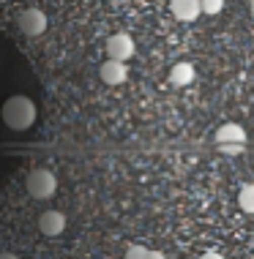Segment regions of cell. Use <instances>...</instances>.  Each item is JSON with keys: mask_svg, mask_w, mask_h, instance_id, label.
I'll return each mask as SVG.
<instances>
[{"mask_svg": "<svg viewBox=\"0 0 254 259\" xmlns=\"http://www.w3.org/2000/svg\"><path fill=\"white\" fill-rule=\"evenodd\" d=\"M0 115H3V123L11 131H27L36 123V104L27 99V96H11V99L3 101Z\"/></svg>", "mask_w": 254, "mask_h": 259, "instance_id": "1", "label": "cell"}, {"mask_svg": "<svg viewBox=\"0 0 254 259\" xmlns=\"http://www.w3.org/2000/svg\"><path fill=\"white\" fill-rule=\"evenodd\" d=\"M27 194L33 199H49L55 191H58V178H55L49 169H33L25 180Z\"/></svg>", "mask_w": 254, "mask_h": 259, "instance_id": "2", "label": "cell"}, {"mask_svg": "<svg viewBox=\"0 0 254 259\" xmlns=\"http://www.w3.org/2000/svg\"><path fill=\"white\" fill-rule=\"evenodd\" d=\"M17 27L27 38H36L47 30V14L41 9H36V6H27V9H22L17 14Z\"/></svg>", "mask_w": 254, "mask_h": 259, "instance_id": "3", "label": "cell"}, {"mask_svg": "<svg viewBox=\"0 0 254 259\" xmlns=\"http://www.w3.org/2000/svg\"><path fill=\"white\" fill-rule=\"evenodd\" d=\"M216 145H219L222 150H227V153L243 150V145H246V131H243L238 123L222 125V128L216 131Z\"/></svg>", "mask_w": 254, "mask_h": 259, "instance_id": "4", "label": "cell"}, {"mask_svg": "<svg viewBox=\"0 0 254 259\" xmlns=\"http://www.w3.org/2000/svg\"><path fill=\"white\" fill-rule=\"evenodd\" d=\"M107 58L110 60H121V63H126L134 55V41H131V36H126V33H115V36H110L107 38Z\"/></svg>", "mask_w": 254, "mask_h": 259, "instance_id": "5", "label": "cell"}, {"mask_svg": "<svg viewBox=\"0 0 254 259\" xmlns=\"http://www.w3.org/2000/svg\"><path fill=\"white\" fill-rule=\"evenodd\" d=\"M98 76H101L104 85L118 88V85H123V82H126L129 68H126V63H121V60H110V58H107V60L101 63V68H98Z\"/></svg>", "mask_w": 254, "mask_h": 259, "instance_id": "6", "label": "cell"}, {"mask_svg": "<svg viewBox=\"0 0 254 259\" xmlns=\"http://www.w3.org/2000/svg\"><path fill=\"white\" fill-rule=\"evenodd\" d=\"M39 229H41V235H47V237H58V235H63V229H66V215H63L60 210H44V213L39 215Z\"/></svg>", "mask_w": 254, "mask_h": 259, "instance_id": "7", "label": "cell"}, {"mask_svg": "<svg viewBox=\"0 0 254 259\" xmlns=\"http://www.w3.org/2000/svg\"><path fill=\"white\" fill-rule=\"evenodd\" d=\"M169 9H172L175 19H180V22H194L202 14V0H169Z\"/></svg>", "mask_w": 254, "mask_h": 259, "instance_id": "8", "label": "cell"}, {"mask_svg": "<svg viewBox=\"0 0 254 259\" xmlns=\"http://www.w3.org/2000/svg\"><path fill=\"white\" fill-rule=\"evenodd\" d=\"M194 79V66L192 63H175L172 71H169V82L172 85H189Z\"/></svg>", "mask_w": 254, "mask_h": 259, "instance_id": "9", "label": "cell"}, {"mask_svg": "<svg viewBox=\"0 0 254 259\" xmlns=\"http://www.w3.org/2000/svg\"><path fill=\"white\" fill-rule=\"evenodd\" d=\"M238 205L243 213H254V183H246L238 194Z\"/></svg>", "mask_w": 254, "mask_h": 259, "instance_id": "10", "label": "cell"}, {"mask_svg": "<svg viewBox=\"0 0 254 259\" xmlns=\"http://www.w3.org/2000/svg\"><path fill=\"white\" fill-rule=\"evenodd\" d=\"M222 9H224V0H202V14H208V17L222 14Z\"/></svg>", "mask_w": 254, "mask_h": 259, "instance_id": "11", "label": "cell"}, {"mask_svg": "<svg viewBox=\"0 0 254 259\" xmlns=\"http://www.w3.org/2000/svg\"><path fill=\"white\" fill-rule=\"evenodd\" d=\"M148 251L151 248H145V246H129L123 259H148Z\"/></svg>", "mask_w": 254, "mask_h": 259, "instance_id": "12", "label": "cell"}, {"mask_svg": "<svg viewBox=\"0 0 254 259\" xmlns=\"http://www.w3.org/2000/svg\"><path fill=\"white\" fill-rule=\"evenodd\" d=\"M200 259H224L222 254H216V251H205V254H202Z\"/></svg>", "mask_w": 254, "mask_h": 259, "instance_id": "13", "label": "cell"}, {"mask_svg": "<svg viewBox=\"0 0 254 259\" xmlns=\"http://www.w3.org/2000/svg\"><path fill=\"white\" fill-rule=\"evenodd\" d=\"M148 259H167L161 251H148Z\"/></svg>", "mask_w": 254, "mask_h": 259, "instance_id": "14", "label": "cell"}, {"mask_svg": "<svg viewBox=\"0 0 254 259\" xmlns=\"http://www.w3.org/2000/svg\"><path fill=\"white\" fill-rule=\"evenodd\" d=\"M0 259H19V256L11 254V251H0Z\"/></svg>", "mask_w": 254, "mask_h": 259, "instance_id": "15", "label": "cell"}, {"mask_svg": "<svg viewBox=\"0 0 254 259\" xmlns=\"http://www.w3.org/2000/svg\"><path fill=\"white\" fill-rule=\"evenodd\" d=\"M251 17H254V0H251Z\"/></svg>", "mask_w": 254, "mask_h": 259, "instance_id": "16", "label": "cell"}]
</instances>
